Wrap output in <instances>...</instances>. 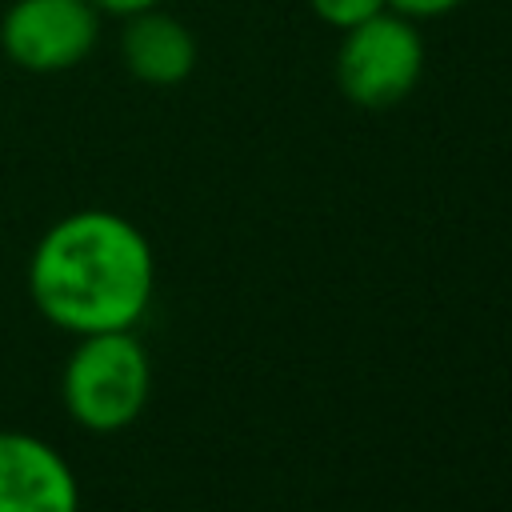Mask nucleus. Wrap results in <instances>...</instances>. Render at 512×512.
I'll list each match as a JSON object with an SVG mask.
<instances>
[{"mask_svg": "<svg viewBox=\"0 0 512 512\" xmlns=\"http://www.w3.org/2000/svg\"><path fill=\"white\" fill-rule=\"evenodd\" d=\"M308 4H312V12H316L328 28H340V32H348V28L372 20L376 12L388 8V0H308Z\"/></svg>", "mask_w": 512, "mask_h": 512, "instance_id": "nucleus-7", "label": "nucleus"}, {"mask_svg": "<svg viewBox=\"0 0 512 512\" xmlns=\"http://www.w3.org/2000/svg\"><path fill=\"white\" fill-rule=\"evenodd\" d=\"M0 512H80V480L56 444L0 428Z\"/></svg>", "mask_w": 512, "mask_h": 512, "instance_id": "nucleus-5", "label": "nucleus"}, {"mask_svg": "<svg viewBox=\"0 0 512 512\" xmlns=\"http://www.w3.org/2000/svg\"><path fill=\"white\" fill-rule=\"evenodd\" d=\"M464 0H388L392 12L408 16V20H436V16H448L456 12Z\"/></svg>", "mask_w": 512, "mask_h": 512, "instance_id": "nucleus-8", "label": "nucleus"}, {"mask_svg": "<svg viewBox=\"0 0 512 512\" xmlns=\"http://www.w3.org/2000/svg\"><path fill=\"white\" fill-rule=\"evenodd\" d=\"M100 12H112V16H132V12H144V8H160V0H92Z\"/></svg>", "mask_w": 512, "mask_h": 512, "instance_id": "nucleus-9", "label": "nucleus"}, {"mask_svg": "<svg viewBox=\"0 0 512 512\" xmlns=\"http://www.w3.org/2000/svg\"><path fill=\"white\" fill-rule=\"evenodd\" d=\"M424 76V36L416 20L384 8L344 32L336 52V84L360 108L400 104Z\"/></svg>", "mask_w": 512, "mask_h": 512, "instance_id": "nucleus-3", "label": "nucleus"}, {"mask_svg": "<svg viewBox=\"0 0 512 512\" xmlns=\"http://www.w3.org/2000/svg\"><path fill=\"white\" fill-rule=\"evenodd\" d=\"M152 392V360L132 328L76 336L60 372V400L72 424L108 436L144 412Z\"/></svg>", "mask_w": 512, "mask_h": 512, "instance_id": "nucleus-2", "label": "nucleus"}, {"mask_svg": "<svg viewBox=\"0 0 512 512\" xmlns=\"http://www.w3.org/2000/svg\"><path fill=\"white\" fill-rule=\"evenodd\" d=\"M156 260L148 236L108 208L60 216L28 256L36 312L72 336L136 328L148 312Z\"/></svg>", "mask_w": 512, "mask_h": 512, "instance_id": "nucleus-1", "label": "nucleus"}, {"mask_svg": "<svg viewBox=\"0 0 512 512\" xmlns=\"http://www.w3.org/2000/svg\"><path fill=\"white\" fill-rule=\"evenodd\" d=\"M120 52L128 72L152 88H172L188 80L196 68V36L188 32V24H180L160 8H144L128 16Z\"/></svg>", "mask_w": 512, "mask_h": 512, "instance_id": "nucleus-6", "label": "nucleus"}, {"mask_svg": "<svg viewBox=\"0 0 512 512\" xmlns=\"http://www.w3.org/2000/svg\"><path fill=\"white\" fill-rule=\"evenodd\" d=\"M100 40L92 0H16L0 20V48L28 72H64Z\"/></svg>", "mask_w": 512, "mask_h": 512, "instance_id": "nucleus-4", "label": "nucleus"}]
</instances>
